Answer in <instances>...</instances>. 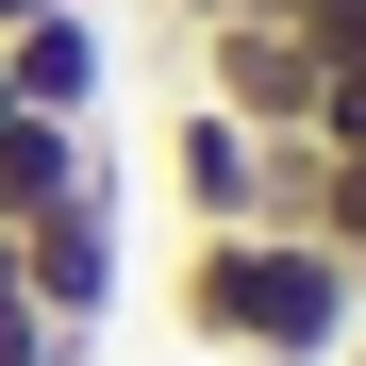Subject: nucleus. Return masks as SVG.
I'll use <instances>...</instances> for the list:
<instances>
[{
    "mask_svg": "<svg viewBox=\"0 0 366 366\" xmlns=\"http://www.w3.org/2000/svg\"><path fill=\"white\" fill-rule=\"evenodd\" d=\"M17 283H34V317H67V333H100L117 300H134V250H117V167L67 183L50 217H17Z\"/></svg>",
    "mask_w": 366,
    "mask_h": 366,
    "instance_id": "f03ea898",
    "label": "nucleus"
},
{
    "mask_svg": "<svg viewBox=\"0 0 366 366\" xmlns=\"http://www.w3.org/2000/svg\"><path fill=\"white\" fill-rule=\"evenodd\" d=\"M117 150H100V117H0V233L17 217H50L67 183H100Z\"/></svg>",
    "mask_w": 366,
    "mask_h": 366,
    "instance_id": "423d86ee",
    "label": "nucleus"
},
{
    "mask_svg": "<svg viewBox=\"0 0 366 366\" xmlns=\"http://www.w3.org/2000/svg\"><path fill=\"white\" fill-rule=\"evenodd\" d=\"M167 17H183V34H200V17H300V0H167Z\"/></svg>",
    "mask_w": 366,
    "mask_h": 366,
    "instance_id": "0eeeda50",
    "label": "nucleus"
},
{
    "mask_svg": "<svg viewBox=\"0 0 366 366\" xmlns=\"http://www.w3.org/2000/svg\"><path fill=\"white\" fill-rule=\"evenodd\" d=\"M0 84H17V117H100L117 34L84 17V0H50V17H17V34H0Z\"/></svg>",
    "mask_w": 366,
    "mask_h": 366,
    "instance_id": "39448f33",
    "label": "nucleus"
},
{
    "mask_svg": "<svg viewBox=\"0 0 366 366\" xmlns=\"http://www.w3.org/2000/svg\"><path fill=\"white\" fill-rule=\"evenodd\" d=\"M183 67H200L217 117H250V134H317V34L300 17H200Z\"/></svg>",
    "mask_w": 366,
    "mask_h": 366,
    "instance_id": "7ed1b4c3",
    "label": "nucleus"
},
{
    "mask_svg": "<svg viewBox=\"0 0 366 366\" xmlns=\"http://www.w3.org/2000/svg\"><path fill=\"white\" fill-rule=\"evenodd\" d=\"M267 150H283V134H250V117H217L200 84H183V117H167V200H183V233H267Z\"/></svg>",
    "mask_w": 366,
    "mask_h": 366,
    "instance_id": "20e7f679",
    "label": "nucleus"
},
{
    "mask_svg": "<svg viewBox=\"0 0 366 366\" xmlns=\"http://www.w3.org/2000/svg\"><path fill=\"white\" fill-rule=\"evenodd\" d=\"M0 117H17V84H0Z\"/></svg>",
    "mask_w": 366,
    "mask_h": 366,
    "instance_id": "9b49d317",
    "label": "nucleus"
},
{
    "mask_svg": "<svg viewBox=\"0 0 366 366\" xmlns=\"http://www.w3.org/2000/svg\"><path fill=\"white\" fill-rule=\"evenodd\" d=\"M167 317L217 366H333L350 317H366V283H350V250H317V233H183Z\"/></svg>",
    "mask_w": 366,
    "mask_h": 366,
    "instance_id": "f257e3e1",
    "label": "nucleus"
},
{
    "mask_svg": "<svg viewBox=\"0 0 366 366\" xmlns=\"http://www.w3.org/2000/svg\"><path fill=\"white\" fill-rule=\"evenodd\" d=\"M17 17H50V0H0V34H17Z\"/></svg>",
    "mask_w": 366,
    "mask_h": 366,
    "instance_id": "6e6552de",
    "label": "nucleus"
},
{
    "mask_svg": "<svg viewBox=\"0 0 366 366\" xmlns=\"http://www.w3.org/2000/svg\"><path fill=\"white\" fill-rule=\"evenodd\" d=\"M350 283H366V233H350Z\"/></svg>",
    "mask_w": 366,
    "mask_h": 366,
    "instance_id": "9d476101",
    "label": "nucleus"
},
{
    "mask_svg": "<svg viewBox=\"0 0 366 366\" xmlns=\"http://www.w3.org/2000/svg\"><path fill=\"white\" fill-rule=\"evenodd\" d=\"M333 366H366V317H350V350H333Z\"/></svg>",
    "mask_w": 366,
    "mask_h": 366,
    "instance_id": "1a4fd4ad",
    "label": "nucleus"
}]
</instances>
